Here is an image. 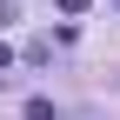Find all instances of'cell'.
Returning a JSON list of instances; mask_svg holds the SVG:
<instances>
[{"label": "cell", "instance_id": "2", "mask_svg": "<svg viewBox=\"0 0 120 120\" xmlns=\"http://www.w3.org/2000/svg\"><path fill=\"white\" fill-rule=\"evenodd\" d=\"M7 67H13V47H7V40H0V73H7Z\"/></svg>", "mask_w": 120, "mask_h": 120}, {"label": "cell", "instance_id": "1", "mask_svg": "<svg viewBox=\"0 0 120 120\" xmlns=\"http://www.w3.org/2000/svg\"><path fill=\"white\" fill-rule=\"evenodd\" d=\"M27 120H60V113H53V100H27Z\"/></svg>", "mask_w": 120, "mask_h": 120}, {"label": "cell", "instance_id": "3", "mask_svg": "<svg viewBox=\"0 0 120 120\" xmlns=\"http://www.w3.org/2000/svg\"><path fill=\"white\" fill-rule=\"evenodd\" d=\"M60 13H87V0H60Z\"/></svg>", "mask_w": 120, "mask_h": 120}, {"label": "cell", "instance_id": "4", "mask_svg": "<svg viewBox=\"0 0 120 120\" xmlns=\"http://www.w3.org/2000/svg\"><path fill=\"white\" fill-rule=\"evenodd\" d=\"M113 13H120V0H113Z\"/></svg>", "mask_w": 120, "mask_h": 120}]
</instances>
